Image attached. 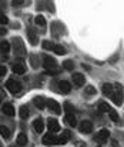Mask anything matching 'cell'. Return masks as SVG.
I'll return each instance as SVG.
<instances>
[{
  "instance_id": "obj_1",
  "label": "cell",
  "mask_w": 124,
  "mask_h": 147,
  "mask_svg": "<svg viewBox=\"0 0 124 147\" xmlns=\"http://www.w3.org/2000/svg\"><path fill=\"white\" fill-rule=\"evenodd\" d=\"M43 66H44V69L47 70V73H51V74H54L56 71V69H57V61L53 59V57H44V60H43Z\"/></svg>"
},
{
  "instance_id": "obj_5",
  "label": "cell",
  "mask_w": 124,
  "mask_h": 147,
  "mask_svg": "<svg viewBox=\"0 0 124 147\" xmlns=\"http://www.w3.org/2000/svg\"><path fill=\"white\" fill-rule=\"evenodd\" d=\"M46 106H49V109H50L53 113H56V114H60V111H61L60 104H59L56 100H53V98H49V100L46 101Z\"/></svg>"
},
{
  "instance_id": "obj_26",
  "label": "cell",
  "mask_w": 124,
  "mask_h": 147,
  "mask_svg": "<svg viewBox=\"0 0 124 147\" xmlns=\"http://www.w3.org/2000/svg\"><path fill=\"white\" fill-rule=\"evenodd\" d=\"M34 23H36L37 26H40V27H46V20H44V17L40 16V14L34 19Z\"/></svg>"
},
{
  "instance_id": "obj_12",
  "label": "cell",
  "mask_w": 124,
  "mask_h": 147,
  "mask_svg": "<svg viewBox=\"0 0 124 147\" xmlns=\"http://www.w3.org/2000/svg\"><path fill=\"white\" fill-rule=\"evenodd\" d=\"M33 103H34V106H36L37 109H40V110H43V109L46 107V100H44V97H41V96H37V97L33 98Z\"/></svg>"
},
{
  "instance_id": "obj_15",
  "label": "cell",
  "mask_w": 124,
  "mask_h": 147,
  "mask_svg": "<svg viewBox=\"0 0 124 147\" xmlns=\"http://www.w3.org/2000/svg\"><path fill=\"white\" fill-rule=\"evenodd\" d=\"M64 120H66V123H67V124H69L70 127H74V126L77 124V120H76L74 114H66Z\"/></svg>"
},
{
  "instance_id": "obj_21",
  "label": "cell",
  "mask_w": 124,
  "mask_h": 147,
  "mask_svg": "<svg viewBox=\"0 0 124 147\" xmlns=\"http://www.w3.org/2000/svg\"><path fill=\"white\" fill-rule=\"evenodd\" d=\"M103 93H104L106 96L110 97V94L113 93V84H110V83H104V84H103Z\"/></svg>"
},
{
  "instance_id": "obj_27",
  "label": "cell",
  "mask_w": 124,
  "mask_h": 147,
  "mask_svg": "<svg viewBox=\"0 0 124 147\" xmlns=\"http://www.w3.org/2000/svg\"><path fill=\"white\" fill-rule=\"evenodd\" d=\"M63 69H66V70H73V69H74L73 60H66V61L63 63Z\"/></svg>"
},
{
  "instance_id": "obj_29",
  "label": "cell",
  "mask_w": 124,
  "mask_h": 147,
  "mask_svg": "<svg viewBox=\"0 0 124 147\" xmlns=\"http://www.w3.org/2000/svg\"><path fill=\"white\" fill-rule=\"evenodd\" d=\"M41 46H43V49L44 50H53V46H54V45H53L51 42H49V40H44Z\"/></svg>"
},
{
  "instance_id": "obj_30",
  "label": "cell",
  "mask_w": 124,
  "mask_h": 147,
  "mask_svg": "<svg viewBox=\"0 0 124 147\" xmlns=\"http://www.w3.org/2000/svg\"><path fill=\"white\" fill-rule=\"evenodd\" d=\"M108 113H110V117H111V120H113V121H119V114H117V111H116V110H111V109H110V111H108Z\"/></svg>"
},
{
  "instance_id": "obj_25",
  "label": "cell",
  "mask_w": 124,
  "mask_h": 147,
  "mask_svg": "<svg viewBox=\"0 0 124 147\" xmlns=\"http://www.w3.org/2000/svg\"><path fill=\"white\" fill-rule=\"evenodd\" d=\"M64 110H66V114H73V113H74V107H73V104L69 103V101L64 103Z\"/></svg>"
},
{
  "instance_id": "obj_19",
  "label": "cell",
  "mask_w": 124,
  "mask_h": 147,
  "mask_svg": "<svg viewBox=\"0 0 124 147\" xmlns=\"http://www.w3.org/2000/svg\"><path fill=\"white\" fill-rule=\"evenodd\" d=\"M19 114H20V117L24 120V119H27L29 117V114H30V111H29V107L27 106H22L20 107V110H19Z\"/></svg>"
},
{
  "instance_id": "obj_7",
  "label": "cell",
  "mask_w": 124,
  "mask_h": 147,
  "mask_svg": "<svg viewBox=\"0 0 124 147\" xmlns=\"http://www.w3.org/2000/svg\"><path fill=\"white\" fill-rule=\"evenodd\" d=\"M91 130H93V123H91V121L84 120V121L80 123V131H82V133L88 134V133H91Z\"/></svg>"
},
{
  "instance_id": "obj_2",
  "label": "cell",
  "mask_w": 124,
  "mask_h": 147,
  "mask_svg": "<svg viewBox=\"0 0 124 147\" xmlns=\"http://www.w3.org/2000/svg\"><path fill=\"white\" fill-rule=\"evenodd\" d=\"M6 87H7V90H9L10 93H13V94H17V93L22 90L20 83L16 82L14 79H9V80L6 82Z\"/></svg>"
},
{
  "instance_id": "obj_32",
  "label": "cell",
  "mask_w": 124,
  "mask_h": 147,
  "mask_svg": "<svg viewBox=\"0 0 124 147\" xmlns=\"http://www.w3.org/2000/svg\"><path fill=\"white\" fill-rule=\"evenodd\" d=\"M7 73V69H6V66H0V77L1 76H4Z\"/></svg>"
},
{
  "instance_id": "obj_23",
  "label": "cell",
  "mask_w": 124,
  "mask_h": 147,
  "mask_svg": "<svg viewBox=\"0 0 124 147\" xmlns=\"http://www.w3.org/2000/svg\"><path fill=\"white\" fill-rule=\"evenodd\" d=\"M0 50H1L4 54H7V53H9V50H10V45H9V42L1 40V42H0Z\"/></svg>"
},
{
  "instance_id": "obj_36",
  "label": "cell",
  "mask_w": 124,
  "mask_h": 147,
  "mask_svg": "<svg viewBox=\"0 0 124 147\" xmlns=\"http://www.w3.org/2000/svg\"><path fill=\"white\" fill-rule=\"evenodd\" d=\"M97 147H101V146H97Z\"/></svg>"
},
{
  "instance_id": "obj_4",
  "label": "cell",
  "mask_w": 124,
  "mask_h": 147,
  "mask_svg": "<svg viewBox=\"0 0 124 147\" xmlns=\"http://www.w3.org/2000/svg\"><path fill=\"white\" fill-rule=\"evenodd\" d=\"M108 137H110V131L107 130V129H103V130H100L97 134H96V142L97 143H100V144H103V143H106L107 140H108Z\"/></svg>"
},
{
  "instance_id": "obj_28",
  "label": "cell",
  "mask_w": 124,
  "mask_h": 147,
  "mask_svg": "<svg viewBox=\"0 0 124 147\" xmlns=\"http://www.w3.org/2000/svg\"><path fill=\"white\" fill-rule=\"evenodd\" d=\"M84 93H86L87 96H93V94H96V89H94L93 86H87V87L84 89Z\"/></svg>"
},
{
  "instance_id": "obj_8",
  "label": "cell",
  "mask_w": 124,
  "mask_h": 147,
  "mask_svg": "<svg viewBox=\"0 0 124 147\" xmlns=\"http://www.w3.org/2000/svg\"><path fill=\"white\" fill-rule=\"evenodd\" d=\"M27 37H29V42L30 45H37V34H36V30L34 27H29L27 29Z\"/></svg>"
},
{
  "instance_id": "obj_10",
  "label": "cell",
  "mask_w": 124,
  "mask_h": 147,
  "mask_svg": "<svg viewBox=\"0 0 124 147\" xmlns=\"http://www.w3.org/2000/svg\"><path fill=\"white\" fill-rule=\"evenodd\" d=\"M47 124H49V130H50L49 133H53V134H54L56 131L60 130V124H59V121H57L56 119H50Z\"/></svg>"
},
{
  "instance_id": "obj_35",
  "label": "cell",
  "mask_w": 124,
  "mask_h": 147,
  "mask_svg": "<svg viewBox=\"0 0 124 147\" xmlns=\"http://www.w3.org/2000/svg\"><path fill=\"white\" fill-rule=\"evenodd\" d=\"M0 147H3V146H1V143H0Z\"/></svg>"
},
{
  "instance_id": "obj_3",
  "label": "cell",
  "mask_w": 124,
  "mask_h": 147,
  "mask_svg": "<svg viewBox=\"0 0 124 147\" xmlns=\"http://www.w3.org/2000/svg\"><path fill=\"white\" fill-rule=\"evenodd\" d=\"M13 45H14V53H16V56H26L24 45H23V42L19 37H16L13 40Z\"/></svg>"
},
{
  "instance_id": "obj_13",
  "label": "cell",
  "mask_w": 124,
  "mask_h": 147,
  "mask_svg": "<svg viewBox=\"0 0 124 147\" xmlns=\"http://www.w3.org/2000/svg\"><path fill=\"white\" fill-rule=\"evenodd\" d=\"M59 87H60V90H61L63 93H70V90H71V83H69L67 80H63V82H60Z\"/></svg>"
},
{
  "instance_id": "obj_6",
  "label": "cell",
  "mask_w": 124,
  "mask_h": 147,
  "mask_svg": "<svg viewBox=\"0 0 124 147\" xmlns=\"http://www.w3.org/2000/svg\"><path fill=\"white\" fill-rule=\"evenodd\" d=\"M43 144H44V146L57 144V137H56L53 133H47V134H44V137H43Z\"/></svg>"
},
{
  "instance_id": "obj_31",
  "label": "cell",
  "mask_w": 124,
  "mask_h": 147,
  "mask_svg": "<svg viewBox=\"0 0 124 147\" xmlns=\"http://www.w3.org/2000/svg\"><path fill=\"white\" fill-rule=\"evenodd\" d=\"M7 22H9V19H7V16L6 14H3V13H0V24H7Z\"/></svg>"
},
{
  "instance_id": "obj_18",
  "label": "cell",
  "mask_w": 124,
  "mask_h": 147,
  "mask_svg": "<svg viewBox=\"0 0 124 147\" xmlns=\"http://www.w3.org/2000/svg\"><path fill=\"white\" fill-rule=\"evenodd\" d=\"M53 51H54L56 54H59V56L67 53V50L64 49V46H61V45H54V46H53Z\"/></svg>"
},
{
  "instance_id": "obj_17",
  "label": "cell",
  "mask_w": 124,
  "mask_h": 147,
  "mask_svg": "<svg viewBox=\"0 0 124 147\" xmlns=\"http://www.w3.org/2000/svg\"><path fill=\"white\" fill-rule=\"evenodd\" d=\"M3 113L4 114H7V116H14V107L11 106V104H4L3 106Z\"/></svg>"
},
{
  "instance_id": "obj_22",
  "label": "cell",
  "mask_w": 124,
  "mask_h": 147,
  "mask_svg": "<svg viewBox=\"0 0 124 147\" xmlns=\"http://www.w3.org/2000/svg\"><path fill=\"white\" fill-rule=\"evenodd\" d=\"M98 111H100V113L110 111V106H108L106 101H100V103H98Z\"/></svg>"
},
{
  "instance_id": "obj_24",
  "label": "cell",
  "mask_w": 124,
  "mask_h": 147,
  "mask_svg": "<svg viewBox=\"0 0 124 147\" xmlns=\"http://www.w3.org/2000/svg\"><path fill=\"white\" fill-rule=\"evenodd\" d=\"M0 134L4 137V139H9L10 137V130L7 126H0Z\"/></svg>"
},
{
  "instance_id": "obj_33",
  "label": "cell",
  "mask_w": 124,
  "mask_h": 147,
  "mask_svg": "<svg viewBox=\"0 0 124 147\" xmlns=\"http://www.w3.org/2000/svg\"><path fill=\"white\" fill-rule=\"evenodd\" d=\"M6 33H7V30H6L4 27H0V36H4Z\"/></svg>"
},
{
  "instance_id": "obj_11",
  "label": "cell",
  "mask_w": 124,
  "mask_h": 147,
  "mask_svg": "<svg viewBox=\"0 0 124 147\" xmlns=\"http://www.w3.org/2000/svg\"><path fill=\"white\" fill-rule=\"evenodd\" d=\"M70 139H71V133L70 131H64L61 136L57 137V144H66Z\"/></svg>"
},
{
  "instance_id": "obj_14",
  "label": "cell",
  "mask_w": 124,
  "mask_h": 147,
  "mask_svg": "<svg viewBox=\"0 0 124 147\" xmlns=\"http://www.w3.org/2000/svg\"><path fill=\"white\" fill-rule=\"evenodd\" d=\"M33 129H34L36 133H41V131H43V129H44V123H43L41 119H37V120L33 121Z\"/></svg>"
},
{
  "instance_id": "obj_9",
  "label": "cell",
  "mask_w": 124,
  "mask_h": 147,
  "mask_svg": "<svg viewBox=\"0 0 124 147\" xmlns=\"http://www.w3.org/2000/svg\"><path fill=\"white\" fill-rule=\"evenodd\" d=\"M73 83L76 84V87H82L83 84L86 83V79L82 73H74L73 74Z\"/></svg>"
},
{
  "instance_id": "obj_20",
  "label": "cell",
  "mask_w": 124,
  "mask_h": 147,
  "mask_svg": "<svg viewBox=\"0 0 124 147\" xmlns=\"http://www.w3.org/2000/svg\"><path fill=\"white\" fill-rule=\"evenodd\" d=\"M17 144L22 147H24L27 144V136L26 134H23V133H20L19 136H17Z\"/></svg>"
},
{
  "instance_id": "obj_34",
  "label": "cell",
  "mask_w": 124,
  "mask_h": 147,
  "mask_svg": "<svg viewBox=\"0 0 124 147\" xmlns=\"http://www.w3.org/2000/svg\"><path fill=\"white\" fill-rule=\"evenodd\" d=\"M0 103H1V97H0Z\"/></svg>"
},
{
  "instance_id": "obj_16",
  "label": "cell",
  "mask_w": 124,
  "mask_h": 147,
  "mask_svg": "<svg viewBox=\"0 0 124 147\" xmlns=\"http://www.w3.org/2000/svg\"><path fill=\"white\" fill-rule=\"evenodd\" d=\"M13 71L17 73V74H23L26 71V67L22 63H16V64H13Z\"/></svg>"
}]
</instances>
